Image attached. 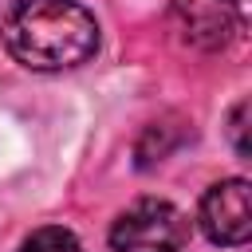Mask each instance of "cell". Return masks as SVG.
I'll use <instances>...</instances> for the list:
<instances>
[{
  "mask_svg": "<svg viewBox=\"0 0 252 252\" xmlns=\"http://www.w3.org/2000/svg\"><path fill=\"white\" fill-rule=\"evenodd\" d=\"M0 39L24 67L63 71L94 55L98 24L75 0H12L0 16Z\"/></svg>",
  "mask_w": 252,
  "mask_h": 252,
  "instance_id": "1",
  "label": "cell"
},
{
  "mask_svg": "<svg viewBox=\"0 0 252 252\" xmlns=\"http://www.w3.org/2000/svg\"><path fill=\"white\" fill-rule=\"evenodd\" d=\"M189 240V220L169 201H138L110 224L114 252H181Z\"/></svg>",
  "mask_w": 252,
  "mask_h": 252,
  "instance_id": "2",
  "label": "cell"
},
{
  "mask_svg": "<svg viewBox=\"0 0 252 252\" xmlns=\"http://www.w3.org/2000/svg\"><path fill=\"white\" fill-rule=\"evenodd\" d=\"M173 20L185 43L201 51L228 47L244 28L240 0H173Z\"/></svg>",
  "mask_w": 252,
  "mask_h": 252,
  "instance_id": "3",
  "label": "cell"
},
{
  "mask_svg": "<svg viewBox=\"0 0 252 252\" xmlns=\"http://www.w3.org/2000/svg\"><path fill=\"white\" fill-rule=\"evenodd\" d=\"M201 228L213 244H224V248H240L248 240L252 209H248V181L244 177H228L201 197Z\"/></svg>",
  "mask_w": 252,
  "mask_h": 252,
  "instance_id": "4",
  "label": "cell"
},
{
  "mask_svg": "<svg viewBox=\"0 0 252 252\" xmlns=\"http://www.w3.org/2000/svg\"><path fill=\"white\" fill-rule=\"evenodd\" d=\"M20 252H83V248L67 228H39L20 244Z\"/></svg>",
  "mask_w": 252,
  "mask_h": 252,
  "instance_id": "5",
  "label": "cell"
},
{
  "mask_svg": "<svg viewBox=\"0 0 252 252\" xmlns=\"http://www.w3.org/2000/svg\"><path fill=\"white\" fill-rule=\"evenodd\" d=\"M244 118H248V98H240V102L232 106V118H228V138H232V146H236V154H240V158H248V138H244Z\"/></svg>",
  "mask_w": 252,
  "mask_h": 252,
  "instance_id": "6",
  "label": "cell"
}]
</instances>
